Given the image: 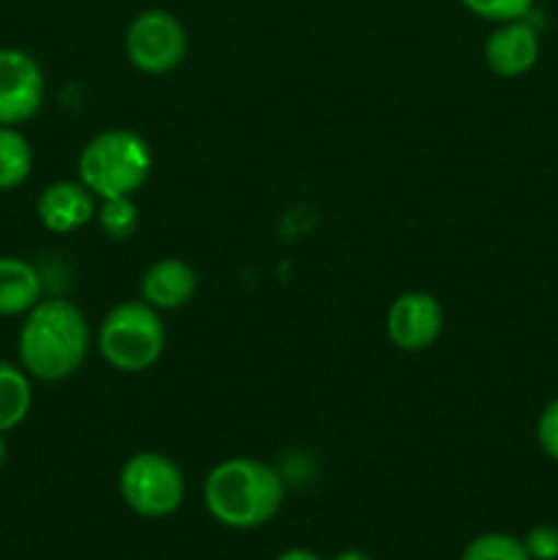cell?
<instances>
[{"instance_id":"obj_1","label":"cell","mask_w":558,"mask_h":560,"mask_svg":"<svg viewBox=\"0 0 558 560\" xmlns=\"http://www.w3.org/2000/svg\"><path fill=\"white\" fill-rule=\"evenodd\" d=\"M91 350V328L77 304L66 299H42L22 320L16 334L20 366L31 377L58 383L80 372Z\"/></svg>"},{"instance_id":"obj_2","label":"cell","mask_w":558,"mask_h":560,"mask_svg":"<svg viewBox=\"0 0 558 560\" xmlns=\"http://www.w3.org/2000/svg\"><path fill=\"white\" fill-rule=\"evenodd\" d=\"M202 503L224 528L255 530L271 523L282 509L284 481L263 459L230 457L206 476Z\"/></svg>"},{"instance_id":"obj_3","label":"cell","mask_w":558,"mask_h":560,"mask_svg":"<svg viewBox=\"0 0 558 560\" xmlns=\"http://www.w3.org/2000/svg\"><path fill=\"white\" fill-rule=\"evenodd\" d=\"M153 170V153L146 137L131 129H104L85 142L77 159V178L98 200L131 197L142 189Z\"/></svg>"},{"instance_id":"obj_4","label":"cell","mask_w":558,"mask_h":560,"mask_svg":"<svg viewBox=\"0 0 558 560\" xmlns=\"http://www.w3.org/2000/svg\"><path fill=\"white\" fill-rule=\"evenodd\" d=\"M167 328L162 315L142 299L120 301L104 315L96 334V348L113 370L135 375L162 359Z\"/></svg>"},{"instance_id":"obj_5","label":"cell","mask_w":558,"mask_h":560,"mask_svg":"<svg viewBox=\"0 0 558 560\" xmlns=\"http://www.w3.org/2000/svg\"><path fill=\"white\" fill-rule=\"evenodd\" d=\"M118 495L137 517L164 520L184 503L186 481L167 454L137 452L120 465Z\"/></svg>"},{"instance_id":"obj_6","label":"cell","mask_w":558,"mask_h":560,"mask_svg":"<svg viewBox=\"0 0 558 560\" xmlns=\"http://www.w3.org/2000/svg\"><path fill=\"white\" fill-rule=\"evenodd\" d=\"M129 63L142 74H170L189 49L184 22L164 9H146L129 22L124 36Z\"/></svg>"},{"instance_id":"obj_7","label":"cell","mask_w":558,"mask_h":560,"mask_svg":"<svg viewBox=\"0 0 558 560\" xmlns=\"http://www.w3.org/2000/svg\"><path fill=\"white\" fill-rule=\"evenodd\" d=\"M44 104V71L33 55L0 47V126L27 124Z\"/></svg>"},{"instance_id":"obj_8","label":"cell","mask_w":558,"mask_h":560,"mask_svg":"<svg viewBox=\"0 0 558 560\" xmlns=\"http://www.w3.org/2000/svg\"><path fill=\"white\" fill-rule=\"evenodd\" d=\"M443 331L441 301L425 290H408L397 295L386 312V334L394 348L405 353H421L432 348Z\"/></svg>"},{"instance_id":"obj_9","label":"cell","mask_w":558,"mask_h":560,"mask_svg":"<svg viewBox=\"0 0 558 560\" xmlns=\"http://www.w3.org/2000/svg\"><path fill=\"white\" fill-rule=\"evenodd\" d=\"M539 60V33L528 20L501 22L485 42V63L496 77H523Z\"/></svg>"},{"instance_id":"obj_10","label":"cell","mask_w":558,"mask_h":560,"mask_svg":"<svg viewBox=\"0 0 558 560\" xmlns=\"http://www.w3.org/2000/svg\"><path fill=\"white\" fill-rule=\"evenodd\" d=\"M36 217L49 233H74L96 217L93 191L82 180H55L36 200Z\"/></svg>"},{"instance_id":"obj_11","label":"cell","mask_w":558,"mask_h":560,"mask_svg":"<svg viewBox=\"0 0 558 560\" xmlns=\"http://www.w3.org/2000/svg\"><path fill=\"white\" fill-rule=\"evenodd\" d=\"M197 293V273L181 257L151 262L140 279V299L159 312H173L189 304Z\"/></svg>"},{"instance_id":"obj_12","label":"cell","mask_w":558,"mask_h":560,"mask_svg":"<svg viewBox=\"0 0 558 560\" xmlns=\"http://www.w3.org/2000/svg\"><path fill=\"white\" fill-rule=\"evenodd\" d=\"M36 268L22 257L0 255V317L27 315L44 299Z\"/></svg>"},{"instance_id":"obj_13","label":"cell","mask_w":558,"mask_h":560,"mask_svg":"<svg viewBox=\"0 0 558 560\" xmlns=\"http://www.w3.org/2000/svg\"><path fill=\"white\" fill-rule=\"evenodd\" d=\"M31 375L20 364L0 359V432L16 430L31 413Z\"/></svg>"},{"instance_id":"obj_14","label":"cell","mask_w":558,"mask_h":560,"mask_svg":"<svg viewBox=\"0 0 558 560\" xmlns=\"http://www.w3.org/2000/svg\"><path fill=\"white\" fill-rule=\"evenodd\" d=\"M33 148L16 126H0V191H14L31 178Z\"/></svg>"},{"instance_id":"obj_15","label":"cell","mask_w":558,"mask_h":560,"mask_svg":"<svg viewBox=\"0 0 558 560\" xmlns=\"http://www.w3.org/2000/svg\"><path fill=\"white\" fill-rule=\"evenodd\" d=\"M93 219H96L98 230L109 241H126L137 233L140 211H137L131 197H109V200H102V206H96V217Z\"/></svg>"},{"instance_id":"obj_16","label":"cell","mask_w":558,"mask_h":560,"mask_svg":"<svg viewBox=\"0 0 558 560\" xmlns=\"http://www.w3.org/2000/svg\"><path fill=\"white\" fill-rule=\"evenodd\" d=\"M460 560H531L525 552L523 539L512 534H501V530H490V534H479L476 539L468 541Z\"/></svg>"},{"instance_id":"obj_17","label":"cell","mask_w":558,"mask_h":560,"mask_svg":"<svg viewBox=\"0 0 558 560\" xmlns=\"http://www.w3.org/2000/svg\"><path fill=\"white\" fill-rule=\"evenodd\" d=\"M470 14L481 16L487 22H514V20H525L534 9L536 0H460Z\"/></svg>"},{"instance_id":"obj_18","label":"cell","mask_w":558,"mask_h":560,"mask_svg":"<svg viewBox=\"0 0 558 560\" xmlns=\"http://www.w3.org/2000/svg\"><path fill=\"white\" fill-rule=\"evenodd\" d=\"M523 547L531 560H558V528L556 525H534L523 536Z\"/></svg>"},{"instance_id":"obj_19","label":"cell","mask_w":558,"mask_h":560,"mask_svg":"<svg viewBox=\"0 0 558 560\" xmlns=\"http://www.w3.org/2000/svg\"><path fill=\"white\" fill-rule=\"evenodd\" d=\"M536 441H539V448L558 463V397L550 399L542 410L539 421H536Z\"/></svg>"},{"instance_id":"obj_20","label":"cell","mask_w":558,"mask_h":560,"mask_svg":"<svg viewBox=\"0 0 558 560\" xmlns=\"http://www.w3.org/2000/svg\"><path fill=\"white\" fill-rule=\"evenodd\" d=\"M274 560H323L321 556H317V552H312V550H304V547H293V550H284V552H279L277 558Z\"/></svg>"},{"instance_id":"obj_21","label":"cell","mask_w":558,"mask_h":560,"mask_svg":"<svg viewBox=\"0 0 558 560\" xmlns=\"http://www.w3.org/2000/svg\"><path fill=\"white\" fill-rule=\"evenodd\" d=\"M332 560H372V558L361 550H342V552H337Z\"/></svg>"},{"instance_id":"obj_22","label":"cell","mask_w":558,"mask_h":560,"mask_svg":"<svg viewBox=\"0 0 558 560\" xmlns=\"http://www.w3.org/2000/svg\"><path fill=\"white\" fill-rule=\"evenodd\" d=\"M5 457H9V443H5V432H0V468L5 465Z\"/></svg>"}]
</instances>
